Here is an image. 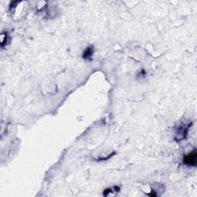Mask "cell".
<instances>
[{
    "mask_svg": "<svg viewBox=\"0 0 197 197\" xmlns=\"http://www.w3.org/2000/svg\"><path fill=\"white\" fill-rule=\"evenodd\" d=\"M196 157H197V153L196 149H194L193 151H192L191 153H189L188 155L183 157V162L185 165L189 166H196Z\"/></svg>",
    "mask_w": 197,
    "mask_h": 197,
    "instance_id": "cell-1",
    "label": "cell"
},
{
    "mask_svg": "<svg viewBox=\"0 0 197 197\" xmlns=\"http://www.w3.org/2000/svg\"><path fill=\"white\" fill-rule=\"evenodd\" d=\"M93 53H94V47L92 46V45H90V46L87 47V48L84 50L83 54H82V58H83L84 60H91Z\"/></svg>",
    "mask_w": 197,
    "mask_h": 197,
    "instance_id": "cell-2",
    "label": "cell"
},
{
    "mask_svg": "<svg viewBox=\"0 0 197 197\" xmlns=\"http://www.w3.org/2000/svg\"><path fill=\"white\" fill-rule=\"evenodd\" d=\"M112 192H113V188H109V189H106L104 190L103 192V196H108L109 195V193H112Z\"/></svg>",
    "mask_w": 197,
    "mask_h": 197,
    "instance_id": "cell-3",
    "label": "cell"
}]
</instances>
